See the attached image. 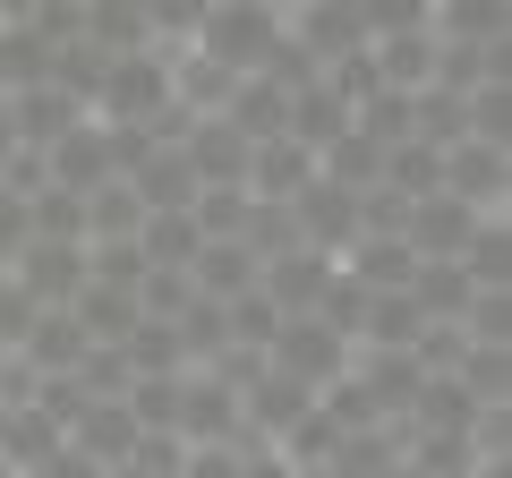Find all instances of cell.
Returning a JSON list of instances; mask_svg holds the SVG:
<instances>
[{
	"label": "cell",
	"mask_w": 512,
	"mask_h": 478,
	"mask_svg": "<svg viewBox=\"0 0 512 478\" xmlns=\"http://www.w3.org/2000/svg\"><path fill=\"white\" fill-rule=\"evenodd\" d=\"M188 52L214 60L222 77H256L265 60L282 52V18H274V9H239V0H214V9H205V26L188 35Z\"/></svg>",
	"instance_id": "6da1fadb"
},
{
	"label": "cell",
	"mask_w": 512,
	"mask_h": 478,
	"mask_svg": "<svg viewBox=\"0 0 512 478\" xmlns=\"http://www.w3.org/2000/svg\"><path fill=\"white\" fill-rule=\"evenodd\" d=\"M350 359H359V350H350L342 333L325 325V316H282V325H274V342H265V368L299 376L308 393L342 385V376H350Z\"/></svg>",
	"instance_id": "7a4b0ae2"
},
{
	"label": "cell",
	"mask_w": 512,
	"mask_h": 478,
	"mask_svg": "<svg viewBox=\"0 0 512 478\" xmlns=\"http://www.w3.org/2000/svg\"><path fill=\"white\" fill-rule=\"evenodd\" d=\"M282 214H291L299 248H316V257H333V265H342V248L359 239V197H350L342 180H325V171H316V180L299 188V197L282 205Z\"/></svg>",
	"instance_id": "3957f363"
},
{
	"label": "cell",
	"mask_w": 512,
	"mask_h": 478,
	"mask_svg": "<svg viewBox=\"0 0 512 478\" xmlns=\"http://www.w3.org/2000/svg\"><path fill=\"white\" fill-rule=\"evenodd\" d=\"M478 222H487V214H470L461 197H444V188H436V197H419V205L402 214V248H410L419 265H453L461 248H470Z\"/></svg>",
	"instance_id": "277c9868"
},
{
	"label": "cell",
	"mask_w": 512,
	"mask_h": 478,
	"mask_svg": "<svg viewBox=\"0 0 512 478\" xmlns=\"http://www.w3.org/2000/svg\"><path fill=\"white\" fill-rule=\"evenodd\" d=\"M282 35H291L299 52L316 60V77H325L333 60H350V52H367V35H359V18H350V0H299L291 18H282Z\"/></svg>",
	"instance_id": "5b68a950"
},
{
	"label": "cell",
	"mask_w": 512,
	"mask_h": 478,
	"mask_svg": "<svg viewBox=\"0 0 512 478\" xmlns=\"http://www.w3.org/2000/svg\"><path fill=\"white\" fill-rule=\"evenodd\" d=\"M86 325H77L69 308H43L35 325H26V342H18V376H77V359H86Z\"/></svg>",
	"instance_id": "8992f818"
},
{
	"label": "cell",
	"mask_w": 512,
	"mask_h": 478,
	"mask_svg": "<svg viewBox=\"0 0 512 478\" xmlns=\"http://www.w3.org/2000/svg\"><path fill=\"white\" fill-rule=\"evenodd\" d=\"M444 197L470 214H504V146H444Z\"/></svg>",
	"instance_id": "52a82bcc"
},
{
	"label": "cell",
	"mask_w": 512,
	"mask_h": 478,
	"mask_svg": "<svg viewBox=\"0 0 512 478\" xmlns=\"http://www.w3.org/2000/svg\"><path fill=\"white\" fill-rule=\"evenodd\" d=\"M77 43H86V52H103V60L154 52V35H146V9H137V0H86V9H77Z\"/></svg>",
	"instance_id": "ba28073f"
},
{
	"label": "cell",
	"mask_w": 512,
	"mask_h": 478,
	"mask_svg": "<svg viewBox=\"0 0 512 478\" xmlns=\"http://www.w3.org/2000/svg\"><path fill=\"white\" fill-rule=\"evenodd\" d=\"M188 282H197V299H222V308H231L239 291H256V248L248 239H205L197 265H188Z\"/></svg>",
	"instance_id": "9c48e42d"
},
{
	"label": "cell",
	"mask_w": 512,
	"mask_h": 478,
	"mask_svg": "<svg viewBox=\"0 0 512 478\" xmlns=\"http://www.w3.org/2000/svg\"><path fill=\"white\" fill-rule=\"evenodd\" d=\"M137 222H146V205H137V188H128V180H103V188H86V248L137 239Z\"/></svg>",
	"instance_id": "30bf717a"
},
{
	"label": "cell",
	"mask_w": 512,
	"mask_h": 478,
	"mask_svg": "<svg viewBox=\"0 0 512 478\" xmlns=\"http://www.w3.org/2000/svg\"><path fill=\"white\" fill-rule=\"evenodd\" d=\"M436 43H504V0H436V18H427Z\"/></svg>",
	"instance_id": "8fae6325"
},
{
	"label": "cell",
	"mask_w": 512,
	"mask_h": 478,
	"mask_svg": "<svg viewBox=\"0 0 512 478\" xmlns=\"http://www.w3.org/2000/svg\"><path fill=\"white\" fill-rule=\"evenodd\" d=\"M410 308H419L427 325H461V308H470V274H461V265H419V274H410Z\"/></svg>",
	"instance_id": "7c38bea8"
},
{
	"label": "cell",
	"mask_w": 512,
	"mask_h": 478,
	"mask_svg": "<svg viewBox=\"0 0 512 478\" xmlns=\"http://www.w3.org/2000/svg\"><path fill=\"white\" fill-rule=\"evenodd\" d=\"M461 274H470V291H504V282H512V239H504V214H487V222H478V231H470V248H461Z\"/></svg>",
	"instance_id": "4fadbf2b"
},
{
	"label": "cell",
	"mask_w": 512,
	"mask_h": 478,
	"mask_svg": "<svg viewBox=\"0 0 512 478\" xmlns=\"http://www.w3.org/2000/svg\"><path fill=\"white\" fill-rule=\"evenodd\" d=\"M350 18H359L367 43H393V35H427L436 0H350Z\"/></svg>",
	"instance_id": "5bb4252c"
},
{
	"label": "cell",
	"mask_w": 512,
	"mask_h": 478,
	"mask_svg": "<svg viewBox=\"0 0 512 478\" xmlns=\"http://www.w3.org/2000/svg\"><path fill=\"white\" fill-rule=\"evenodd\" d=\"M137 9H146V35H154V52H163V43H188V35H197L214 0H137Z\"/></svg>",
	"instance_id": "9a60e30c"
},
{
	"label": "cell",
	"mask_w": 512,
	"mask_h": 478,
	"mask_svg": "<svg viewBox=\"0 0 512 478\" xmlns=\"http://www.w3.org/2000/svg\"><path fill=\"white\" fill-rule=\"evenodd\" d=\"M18 478H103V470H94V461L77 453V444H60V453H43L35 470H18Z\"/></svg>",
	"instance_id": "2e32d148"
},
{
	"label": "cell",
	"mask_w": 512,
	"mask_h": 478,
	"mask_svg": "<svg viewBox=\"0 0 512 478\" xmlns=\"http://www.w3.org/2000/svg\"><path fill=\"white\" fill-rule=\"evenodd\" d=\"M9 376H18V359H9V342H0V385H9Z\"/></svg>",
	"instance_id": "e0dca14e"
},
{
	"label": "cell",
	"mask_w": 512,
	"mask_h": 478,
	"mask_svg": "<svg viewBox=\"0 0 512 478\" xmlns=\"http://www.w3.org/2000/svg\"><path fill=\"white\" fill-rule=\"evenodd\" d=\"M0 444H9V385H0Z\"/></svg>",
	"instance_id": "ac0fdd59"
},
{
	"label": "cell",
	"mask_w": 512,
	"mask_h": 478,
	"mask_svg": "<svg viewBox=\"0 0 512 478\" xmlns=\"http://www.w3.org/2000/svg\"><path fill=\"white\" fill-rule=\"evenodd\" d=\"M0 478H18V470H9V461H0Z\"/></svg>",
	"instance_id": "d6986e66"
},
{
	"label": "cell",
	"mask_w": 512,
	"mask_h": 478,
	"mask_svg": "<svg viewBox=\"0 0 512 478\" xmlns=\"http://www.w3.org/2000/svg\"><path fill=\"white\" fill-rule=\"evenodd\" d=\"M0 282H9V265H0Z\"/></svg>",
	"instance_id": "ffe728a7"
}]
</instances>
